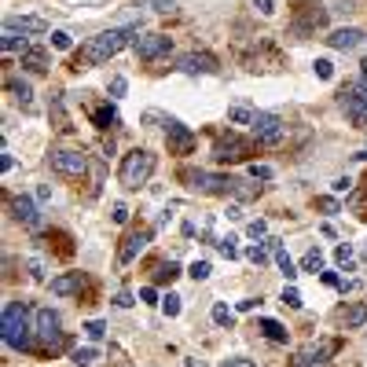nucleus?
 <instances>
[{
	"label": "nucleus",
	"mask_w": 367,
	"mask_h": 367,
	"mask_svg": "<svg viewBox=\"0 0 367 367\" xmlns=\"http://www.w3.org/2000/svg\"><path fill=\"white\" fill-rule=\"evenodd\" d=\"M136 37H140L136 26L133 30H107L100 37H92V41L81 48V55H78V70H81V63H107V59H114V55L125 52Z\"/></svg>",
	"instance_id": "obj_1"
},
{
	"label": "nucleus",
	"mask_w": 367,
	"mask_h": 367,
	"mask_svg": "<svg viewBox=\"0 0 367 367\" xmlns=\"http://www.w3.org/2000/svg\"><path fill=\"white\" fill-rule=\"evenodd\" d=\"M26 301H8L4 305V323H0V335H4V342L11 349H18V353H30L33 349V338H30V327H26Z\"/></svg>",
	"instance_id": "obj_2"
},
{
	"label": "nucleus",
	"mask_w": 367,
	"mask_h": 367,
	"mask_svg": "<svg viewBox=\"0 0 367 367\" xmlns=\"http://www.w3.org/2000/svg\"><path fill=\"white\" fill-rule=\"evenodd\" d=\"M155 165H158V158L151 155V151H143V147H136V151H128L125 158H121V169H118V176H121V184L125 188H143L147 180H151V173H155Z\"/></svg>",
	"instance_id": "obj_3"
},
{
	"label": "nucleus",
	"mask_w": 367,
	"mask_h": 367,
	"mask_svg": "<svg viewBox=\"0 0 367 367\" xmlns=\"http://www.w3.org/2000/svg\"><path fill=\"white\" fill-rule=\"evenodd\" d=\"M180 180L188 184L191 191H202V195H235L239 191L235 176H213L206 169H180Z\"/></svg>",
	"instance_id": "obj_4"
},
{
	"label": "nucleus",
	"mask_w": 367,
	"mask_h": 367,
	"mask_svg": "<svg viewBox=\"0 0 367 367\" xmlns=\"http://www.w3.org/2000/svg\"><path fill=\"white\" fill-rule=\"evenodd\" d=\"M59 327H63V320H59V312H55V308H37L33 312V335L41 338V345L48 349V353H59V349L66 345Z\"/></svg>",
	"instance_id": "obj_5"
},
{
	"label": "nucleus",
	"mask_w": 367,
	"mask_h": 367,
	"mask_svg": "<svg viewBox=\"0 0 367 367\" xmlns=\"http://www.w3.org/2000/svg\"><path fill=\"white\" fill-rule=\"evenodd\" d=\"M250 133H253L257 143H265V147H279V143L287 140V125H283V118H275V114H253Z\"/></svg>",
	"instance_id": "obj_6"
},
{
	"label": "nucleus",
	"mask_w": 367,
	"mask_h": 367,
	"mask_svg": "<svg viewBox=\"0 0 367 367\" xmlns=\"http://www.w3.org/2000/svg\"><path fill=\"white\" fill-rule=\"evenodd\" d=\"M133 48H136V55H140L143 63H155V59H162V55L173 52V37H165V33H140L136 41H133Z\"/></svg>",
	"instance_id": "obj_7"
},
{
	"label": "nucleus",
	"mask_w": 367,
	"mask_h": 367,
	"mask_svg": "<svg viewBox=\"0 0 367 367\" xmlns=\"http://www.w3.org/2000/svg\"><path fill=\"white\" fill-rule=\"evenodd\" d=\"M342 107L356 128H367V85H349L342 92Z\"/></svg>",
	"instance_id": "obj_8"
},
{
	"label": "nucleus",
	"mask_w": 367,
	"mask_h": 367,
	"mask_svg": "<svg viewBox=\"0 0 367 367\" xmlns=\"http://www.w3.org/2000/svg\"><path fill=\"white\" fill-rule=\"evenodd\" d=\"M52 169L59 176H70V180H81L88 173V158L81 151H52Z\"/></svg>",
	"instance_id": "obj_9"
},
{
	"label": "nucleus",
	"mask_w": 367,
	"mask_h": 367,
	"mask_svg": "<svg viewBox=\"0 0 367 367\" xmlns=\"http://www.w3.org/2000/svg\"><path fill=\"white\" fill-rule=\"evenodd\" d=\"M213 158H217V162H246V158H250V140L235 136V133L220 136V140L213 143Z\"/></svg>",
	"instance_id": "obj_10"
},
{
	"label": "nucleus",
	"mask_w": 367,
	"mask_h": 367,
	"mask_svg": "<svg viewBox=\"0 0 367 367\" xmlns=\"http://www.w3.org/2000/svg\"><path fill=\"white\" fill-rule=\"evenodd\" d=\"M323 26H327V8H320V4H298V15H294V33L308 37V33H316Z\"/></svg>",
	"instance_id": "obj_11"
},
{
	"label": "nucleus",
	"mask_w": 367,
	"mask_h": 367,
	"mask_svg": "<svg viewBox=\"0 0 367 367\" xmlns=\"http://www.w3.org/2000/svg\"><path fill=\"white\" fill-rule=\"evenodd\" d=\"M165 140H169V155H191L195 151V133L180 121H165Z\"/></svg>",
	"instance_id": "obj_12"
},
{
	"label": "nucleus",
	"mask_w": 367,
	"mask_h": 367,
	"mask_svg": "<svg viewBox=\"0 0 367 367\" xmlns=\"http://www.w3.org/2000/svg\"><path fill=\"white\" fill-rule=\"evenodd\" d=\"M147 243H151V228H136V231H128L121 239V250H118V261L121 265H133L136 257L147 250Z\"/></svg>",
	"instance_id": "obj_13"
},
{
	"label": "nucleus",
	"mask_w": 367,
	"mask_h": 367,
	"mask_svg": "<svg viewBox=\"0 0 367 367\" xmlns=\"http://www.w3.org/2000/svg\"><path fill=\"white\" fill-rule=\"evenodd\" d=\"M338 353V342H312L298 353V367H312V363H323L327 356Z\"/></svg>",
	"instance_id": "obj_14"
},
{
	"label": "nucleus",
	"mask_w": 367,
	"mask_h": 367,
	"mask_svg": "<svg viewBox=\"0 0 367 367\" xmlns=\"http://www.w3.org/2000/svg\"><path fill=\"white\" fill-rule=\"evenodd\" d=\"M363 41H367V37H363V30H356V26L335 30V33L327 37V44H330V48H338V52H356Z\"/></svg>",
	"instance_id": "obj_15"
},
{
	"label": "nucleus",
	"mask_w": 367,
	"mask_h": 367,
	"mask_svg": "<svg viewBox=\"0 0 367 367\" xmlns=\"http://www.w3.org/2000/svg\"><path fill=\"white\" fill-rule=\"evenodd\" d=\"M180 70L184 73H213L217 59H213L210 52H191V55H184V59H180Z\"/></svg>",
	"instance_id": "obj_16"
},
{
	"label": "nucleus",
	"mask_w": 367,
	"mask_h": 367,
	"mask_svg": "<svg viewBox=\"0 0 367 367\" xmlns=\"http://www.w3.org/2000/svg\"><path fill=\"white\" fill-rule=\"evenodd\" d=\"M85 287V275L81 272H63L52 279V294H59V298H70V294H81Z\"/></svg>",
	"instance_id": "obj_17"
},
{
	"label": "nucleus",
	"mask_w": 367,
	"mask_h": 367,
	"mask_svg": "<svg viewBox=\"0 0 367 367\" xmlns=\"http://www.w3.org/2000/svg\"><path fill=\"white\" fill-rule=\"evenodd\" d=\"M11 210H15V220H23L26 228H37V224H41V217H37V206H33V198H26V195L11 198Z\"/></svg>",
	"instance_id": "obj_18"
},
{
	"label": "nucleus",
	"mask_w": 367,
	"mask_h": 367,
	"mask_svg": "<svg viewBox=\"0 0 367 367\" xmlns=\"http://www.w3.org/2000/svg\"><path fill=\"white\" fill-rule=\"evenodd\" d=\"M4 26L18 30V33H48V23L44 18H37V15H23V18H8Z\"/></svg>",
	"instance_id": "obj_19"
},
{
	"label": "nucleus",
	"mask_w": 367,
	"mask_h": 367,
	"mask_svg": "<svg viewBox=\"0 0 367 367\" xmlns=\"http://www.w3.org/2000/svg\"><path fill=\"white\" fill-rule=\"evenodd\" d=\"M18 59H23V66H26V70H33V73H44V70H48V63H52L44 48H26L23 55H18Z\"/></svg>",
	"instance_id": "obj_20"
},
{
	"label": "nucleus",
	"mask_w": 367,
	"mask_h": 367,
	"mask_svg": "<svg viewBox=\"0 0 367 367\" xmlns=\"http://www.w3.org/2000/svg\"><path fill=\"white\" fill-rule=\"evenodd\" d=\"M0 44H4V52L11 55V52H18V55H23L30 44H26V37L23 33H18V30H11V26H4V37H0Z\"/></svg>",
	"instance_id": "obj_21"
},
{
	"label": "nucleus",
	"mask_w": 367,
	"mask_h": 367,
	"mask_svg": "<svg viewBox=\"0 0 367 367\" xmlns=\"http://www.w3.org/2000/svg\"><path fill=\"white\" fill-rule=\"evenodd\" d=\"M342 323H345V330L363 327V323H367V305H349V308H345V316H342Z\"/></svg>",
	"instance_id": "obj_22"
},
{
	"label": "nucleus",
	"mask_w": 367,
	"mask_h": 367,
	"mask_svg": "<svg viewBox=\"0 0 367 367\" xmlns=\"http://www.w3.org/2000/svg\"><path fill=\"white\" fill-rule=\"evenodd\" d=\"M272 250H279V239H265V246H250V250H246V257H250L253 265H265Z\"/></svg>",
	"instance_id": "obj_23"
},
{
	"label": "nucleus",
	"mask_w": 367,
	"mask_h": 367,
	"mask_svg": "<svg viewBox=\"0 0 367 367\" xmlns=\"http://www.w3.org/2000/svg\"><path fill=\"white\" fill-rule=\"evenodd\" d=\"M8 92H11V96H15L18 103H23V107L33 103V88H30L26 81H18V78H8Z\"/></svg>",
	"instance_id": "obj_24"
},
{
	"label": "nucleus",
	"mask_w": 367,
	"mask_h": 367,
	"mask_svg": "<svg viewBox=\"0 0 367 367\" xmlns=\"http://www.w3.org/2000/svg\"><path fill=\"white\" fill-rule=\"evenodd\" d=\"M261 330H265L268 342H287V327L275 323V320H261Z\"/></svg>",
	"instance_id": "obj_25"
},
{
	"label": "nucleus",
	"mask_w": 367,
	"mask_h": 367,
	"mask_svg": "<svg viewBox=\"0 0 367 367\" xmlns=\"http://www.w3.org/2000/svg\"><path fill=\"white\" fill-rule=\"evenodd\" d=\"M275 265H279V272L287 275V283H294V279H298V268H294V261L287 257V250H275Z\"/></svg>",
	"instance_id": "obj_26"
},
{
	"label": "nucleus",
	"mask_w": 367,
	"mask_h": 367,
	"mask_svg": "<svg viewBox=\"0 0 367 367\" xmlns=\"http://www.w3.org/2000/svg\"><path fill=\"white\" fill-rule=\"evenodd\" d=\"M92 121H96L100 128H107V125L118 121V114H114V107H96V110H92Z\"/></svg>",
	"instance_id": "obj_27"
},
{
	"label": "nucleus",
	"mask_w": 367,
	"mask_h": 367,
	"mask_svg": "<svg viewBox=\"0 0 367 367\" xmlns=\"http://www.w3.org/2000/svg\"><path fill=\"white\" fill-rule=\"evenodd\" d=\"M228 121L231 125H253V110L250 107H231L228 110Z\"/></svg>",
	"instance_id": "obj_28"
},
{
	"label": "nucleus",
	"mask_w": 367,
	"mask_h": 367,
	"mask_svg": "<svg viewBox=\"0 0 367 367\" xmlns=\"http://www.w3.org/2000/svg\"><path fill=\"white\" fill-rule=\"evenodd\" d=\"M176 275H180V268H176L173 261H169V265H158V268H155V279H158V283H173Z\"/></svg>",
	"instance_id": "obj_29"
},
{
	"label": "nucleus",
	"mask_w": 367,
	"mask_h": 367,
	"mask_svg": "<svg viewBox=\"0 0 367 367\" xmlns=\"http://www.w3.org/2000/svg\"><path fill=\"white\" fill-rule=\"evenodd\" d=\"M52 48H55V52H70V48H73L70 33H66V30H55V33H52Z\"/></svg>",
	"instance_id": "obj_30"
},
{
	"label": "nucleus",
	"mask_w": 367,
	"mask_h": 367,
	"mask_svg": "<svg viewBox=\"0 0 367 367\" xmlns=\"http://www.w3.org/2000/svg\"><path fill=\"white\" fill-rule=\"evenodd\" d=\"M301 268H305V272H320V268H323V253H320V250H308L305 261H301Z\"/></svg>",
	"instance_id": "obj_31"
},
{
	"label": "nucleus",
	"mask_w": 367,
	"mask_h": 367,
	"mask_svg": "<svg viewBox=\"0 0 367 367\" xmlns=\"http://www.w3.org/2000/svg\"><path fill=\"white\" fill-rule=\"evenodd\" d=\"M188 275H191L195 283H202V279H210V275H213V268H210V261H195Z\"/></svg>",
	"instance_id": "obj_32"
},
{
	"label": "nucleus",
	"mask_w": 367,
	"mask_h": 367,
	"mask_svg": "<svg viewBox=\"0 0 367 367\" xmlns=\"http://www.w3.org/2000/svg\"><path fill=\"white\" fill-rule=\"evenodd\" d=\"M162 312H165V316H180V298H176V294H165V298H162Z\"/></svg>",
	"instance_id": "obj_33"
},
{
	"label": "nucleus",
	"mask_w": 367,
	"mask_h": 367,
	"mask_svg": "<svg viewBox=\"0 0 367 367\" xmlns=\"http://www.w3.org/2000/svg\"><path fill=\"white\" fill-rule=\"evenodd\" d=\"M217 250H220V257H228V261H235V257H239V246H235V239H231V235H228V239H220Z\"/></svg>",
	"instance_id": "obj_34"
},
{
	"label": "nucleus",
	"mask_w": 367,
	"mask_h": 367,
	"mask_svg": "<svg viewBox=\"0 0 367 367\" xmlns=\"http://www.w3.org/2000/svg\"><path fill=\"white\" fill-rule=\"evenodd\" d=\"M231 320H235V316L228 312V305H213V323H217V327H231Z\"/></svg>",
	"instance_id": "obj_35"
},
{
	"label": "nucleus",
	"mask_w": 367,
	"mask_h": 367,
	"mask_svg": "<svg viewBox=\"0 0 367 367\" xmlns=\"http://www.w3.org/2000/svg\"><path fill=\"white\" fill-rule=\"evenodd\" d=\"M78 367H88L92 360H96V349H73V356H70Z\"/></svg>",
	"instance_id": "obj_36"
},
{
	"label": "nucleus",
	"mask_w": 367,
	"mask_h": 367,
	"mask_svg": "<svg viewBox=\"0 0 367 367\" xmlns=\"http://www.w3.org/2000/svg\"><path fill=\"white\" fill-rule=\"evenodd\" d=\"M246 235H250V239H265V235H268V224H265V220H250V224H246Z\"/></svg>",
	"instance_id": "obj_37"
},
{
	"label": "nucleus",
	"mask_w": 367,
	"mask_h": 367,
	"mask_svg": "<svg viewBox=\"0 0 367 367\" xmlns=\"http://www.w3.org/2000/svg\"><path fill=\"white\" fill-rule=\"evenodd\" d=\"M316 78H320V81H330V78H335V66H330V59H316Z\"/></svg>",
	"instance_id": "obj_38"
},
{
	"label": "nucleus",
	"mask_w": 367,
	"mask_h": 367,
	"mask_svg": "<svg viewBox=\"0 0 367 367\" xmlns=\"http://www.w3.org/2000/svg\"><path fill=\"white\" fill-rule=\"evenodd\" d=\"M283 305H290V308H301L305 301H301V294L294 290V287H287V290H283Z\"/></svg>",
	"instance_id": "obj_39"
},
{
	"label": "nucleus",
	"mask_w": 367,
	"mask_h": 367,
	"mask_svg": "<svg viewBox=\"0 0 367 367\" xmlns=\"http://www.w3.org/2000/svg\"><path fill=\"white\" fill-rule=\"evenodd\" d=\"M85 330H88V338H92V342H100L107 327H103V320H88V323H85Z\"/></svg>",
	"instance_id": "obj_40"
},
{
	"label": "nucleus",
	"mask_w": 367,
	"mask_h": 367,
	"mask_svg": "<svg viewBox=\"0 0 367 367\" xmlns=\"http://www.w3.org/2000/svg\"><path fill=\"white\" fill-rule=\"evenodd\" d=\"M335 261H338V265H342V268H349V265H353V250H349V243H345V246H338V250H335Z\"/></svg>",
	"instance_id": "obj_41"
},
{
	"label": "nucleus",
	"mask_w": 367,
	"mask_h": 367,
	"mask_svg": "<svg viewBox=\"0 0 367 367\" xmlns=\"http://www.w3.org/2000/svg\"><path fill=\"white\" fill-rule=\"evenodd\" d=\"M330 188H335V195H349V191H353V176H338Z\"/></svg>",
	"instance_id": "obj_42"
},
{
	"label": "nucleus",
	"mask_w": 367,
	"mask_h": 367,
	"mask_svg": "<svg viewBox=\"0 0 367 367\" xmlns=\"http://www.w3.org/2000/svg\"><path fill=\"white\" fill-rule=\"evenodd\" d=\"M26 268H30V275H33V279H37V283H41V279H44V265H41V261H37V257H30V261H26Z\"/></svg>",
	"instance_id": "obj_43"
},
{
	"label": "nucleus",
	"mask_w": 367,
	"mask_h": 367,
	"mask_svg": "<svg viewBox=\"0 0 367 367\" xmlns=\"http://www.w3.org/2000/svg\"><path fill=\"white\" fill-rule=\"evenodd\" d=\"M250 176L253 180H272V165H250Z\"/></svg>",
	"instance_id": "obj_44"
},
{
	"label": "nucleus",
	"mask_w": 367,
	"mask_h": 367,
	"mask_svg": "<svg viewBox=\"0 0 367 367\" xmlns=\"http://www.w3.org/2000/svg\"><path fill=\"white\" fill-rule=\"evenodd\" d=\"M125 88H128V81L125 78H114V81H110V96H125Z\"/></svg>",
	"instance_id": "obj_45"
},
{
	"label": "nucleus",
	"mask_w": 367,
	"mask_h": 367,
	"mask_svg": "<svg viewBox=\"0 0 367 367\" xmlns=\"http://www.w3.org/2000/svg\"><path fill=\"white\" fill-rule=\"evenodd\" d=\"M114 305H118V308H128V305H133V294H128V290H118V294H114Z\"/></svg>",
	"instance_id": "obj_46"
},
{
	"label": "nucleus",
	"mask_w": 367,
	"mask_h": 367,
	"mask_svg": "<svg viewBox=\"0 0 367 367\" xmlns=\"http://www.w3.org/2000/svg\"><path fill=\"white\" fill-rule=\"evenodd\" d=\"M316 206H320L323 213H338V202H335V198H316Z\"/></svg>",
	"instance_id": "obj_47"
},
{
	"label": "nucleus",
	"mask_w": 367,
	"mask_h": 367,
	"mask_svg": "<svg viewBox=\"0 0 367 367\" xmlns=\"http://www.w3.org/2000/svg\"><path fill=\"white\" fill-rule=\"evenodd\" d=\"M125 220H128V206L118 202V206H114V224H125Z\"/></svg>",
	"instance_id": "obj_48"
},
{
	"label": "nucleus",
	"mask_w": 367,
	"mask_h": 367,
	"mask_svg": "<svg viewBox=\"0 0 367 367\" xmlns=\"http://www.w3.org/2000/svg\"><path fill=\"white\" fill-rule=\"evenodd\" d=\"M253 8L261 11V15H272V11H275V8H272V0H253Z\"/></svg>",
	"instance_id": "obj_49"
},
{
	"label": "nucleus",
	"mask_w": 367,
	"mask_h": 367,
	"mask_svg": "<svg viewBox=\"0 0 367 367\" xmlns=\"http://www.w3.org/2000/svg\"><path fill=\"white\" fill-rule=\"evenodd\" d=\"M220 367H257V363H250V360H239V356H235V360H224Z\"/></svg>",
	"instance_id": "obj_50"
},
{
	"label": "nucleus",
	"mask_w": 367,
	"mask_h": 367,
	"mask_svg": "<svg viewBox=\"0 0 367 367\" xmlns=\"http://www.w3.org/2000/svg\"><path fill=\"white\" fill-rule=\"evenodd\" d=\"M140 298H143V301H155L158 294H155V287H143V290H140Z\"/></svg>",
	"instance_id": "obj_51"
},
{
	"label": "nucleus",
	"mask_w": 367,
	"mask_h": 367,
	"mask_svg": "<svg viewBox=\"0 0 367 367\" xmlns=\"http://www.w3.org/2000/svg\"><path fill=\"white\" fill-rule=\"evenodd\" d=\"M323 283H327V287H338L342 279H338V275H335V272H323Z\"/></svg>",
	"instance_id": "obj_52"
},
{
	"label": "nucleus",
	"mask_w": 367,
	"mask_h": 367,
	"mask_svg": "<svg viewBox=\"0 0 367 367\" xmlns=\"http://www.w3.org/2000/svg\"><path fill=\"white\" fill-rule=\"evenodd\" d=\"M11 165H15V162H11V155L4 151V155H0V169H4V173H8V169H11Z\"/></svg>",
	"instance_id": "obj_53"
},
{
	"label": "nucleus",
	"mask_w": 367,
	"mask_h": 367,
	"mask_svg": "<svg viewBox=\"0 0 367 367\" xmlns=\"http://www.w3.org/2000/svg\"><path fill=\"white\" fill-rule=\"evenodd\" d=\"M253 305H257L253 298H246V301H239V312H253Z\"/></svg>",
	"instance_id": "obj_54"
},
{
	"label": "nucleus",
	"mask_w": 367,
	"mask_h": 367,
	"mask_svg": "<svg viewBox=\"0 0 367 367\" xmlns=\"http://www.w3.org/2000/svg\"><path fill=\"white\" fill-rule=\"evenodd\" d=\"M184 367H202V360H184Z\"/></svg>",
	"instance_id": "obj_55"
},
{
	"label": "nucleus",
	"mask_w": 367,
	"mask_h": 367,
	"mask_svg": "<svg viewBox=\"0 0 367 367\" xmlns=\"http://www.w3.org/2000/svg\"><path fill=\"white\" fill-rule=\"evenodd\" d=\"M353 158H356V162H367V151H356Z\"/></svg>",
	"instance_id": "obj_56"
},
{
	"label": "nucleus",
	"mask_w": 367,
	"mask_h": 367,
	"mask_svg": "<svg viewBox=\"0 0 367 367\" xmlns=\"http://www.w3.org/2000/svg\"><path fill=\"white\" fill-rule=\"evenodd\" d=\"M360 66H363V85H367V63H360Z\"/></svg>",
	"instance_id": "obj_57"
}]
</instances>
